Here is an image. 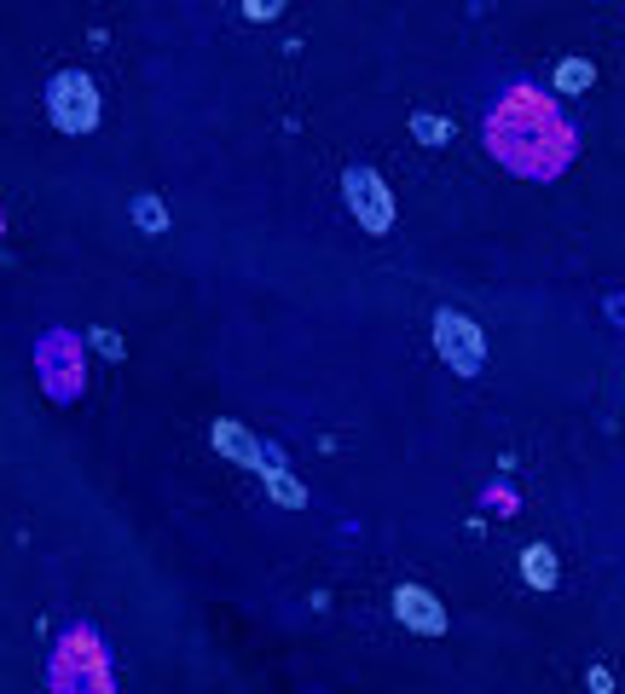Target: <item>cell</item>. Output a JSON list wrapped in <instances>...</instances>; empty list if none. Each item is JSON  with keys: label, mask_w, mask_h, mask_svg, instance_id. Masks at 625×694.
<instances>
[{"label": "cell", "mask_w": 625, "mask_h": 694, "mask_svg": "<svg viewBox=\"0 0 625 694\" xmlns=\"http://www.w3.org/2000/svg\"><path fill=\"white\" fill-rule=\"evenodd\" d=\"M348 203H354V215H359L366 232H389L394 227V197H389V186H382L371 169H348Z\"/></svg>", "instance_id": "3957f363"}, {"label": "cell", "mask_w": 625, "mask_h": 694, "mask_svg": "<svg viewBox=\"0 0 625 694\" xmlns=\"http://www.w3.org/2000/svg\"><path fill=\"white\" fill-rule=\"evenodd\" d=\"M521 574H528L533 590H551V585H556V556H551L544 544H533L528 556H521Z\"/></svg>", "instance_id": "8992f818"}, {"label": "cell", "mask_w": 625, "mask_h": 694, "mask_svg": "<svg viewBox=\"0 0 625 694\" xmlns=\"http://www.w3.org/2000/svg\"><path fill=\"white\" fill-rule=\"evenodd\" d=\"M278 7H285V0H250V7H244V12H250V18H273Z\"/></svg>", "instance_id": "9c48e42d"}, {"label": "cell", "mask_w": 625, "mask_h": 694, "mask_svg": "<svg viewBox=\"0 0 625 694\" xmlns=\"http://www.w3.org/2000/svg\"><path fill=\"white\" fill-rule=\"evenodd\" d=\"M394 614L406 620L412 631H423V637H440V631H447L440 602L429 597V590H417V585H400V590H394Z\"/></svg>", "instance_id": "5b68a950"}, {"label": "cell", "mask_w": 625, "mask_h": 694, "mask_svg": "<svg viewBox=\"0 0 625 694\" xmlns=\"http://www.w3.org/2000/svg\"><path fill=\"white\" fill-rule=\"evenodd\" d=\"M487 139H493V151L510 162V169H521V174H556L562 162H568V151H574V134L562 128L556 111L544 105L539 93H528V88L498 105Z\"/></svg>", "instance_id": "6da1fadb"}, {"label": "cell", "mask_w": 625, "mask_h": 694, "mask_svg": "<svg viewBox=\"0 0 625 694\" xmlns=\"http://www.w3.org/2000/svg\"><path fill=\"white\" fill-rule=\"evenodd\" d=\"M435 336H440V354H447L452 371H463V377L481 371V359H487V354H481V331H475L470 319L440 313V319H435Z\"/></svg>", "instance_id": "277c9868"}, {"label": "cell", "mask_w": 625, "mask_h": 694, "mask_svg": "<svg viewBox=\"0 0 625 694\" xmlns=\"http://www.w3.org/2000/svg\"><path fill=\"white\" fill-rule=\"evenodd\" d=\"M556 88H562V93H585V88H591V65H585V58L556 65Z\"/></svg>", "instance_id": "52a82bcc"}, {"label": "cell", "mask_w": 625, "mask_h": 694, "mask_svg": "<svg viewBox=\"0 0 625 694\" xmlns=\"http://www.w3.org/2000/svg\"><path fill=\"white\" fill-rule=\"evenodd\" d=\"M47 111H53V122H58L65 134L99 128V93H93V81H88L82 70H58V76L47 81Z\"/></svg>", "instance_id": "7a4b0ae2"}, {"label": "cell", "mask_w": 625, "mask_h": 694, "mask_svg": "<svg viewBox=\"0 0 625 694\" xmlns=\"http://www.w3.org/2000/svg\"><path fill=\"white\" fill-rule=\"evenodd\" d=\"M134 215L146 220L151 232H163V203H157V197H139V203H134Z\"/></svg>", "instance_id": "ba28073f"}]
</instances>
